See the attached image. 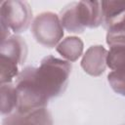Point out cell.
Wrapping results in <instances>:
<instances>
[{"label": "cell", "instance_id": "1", "mask_svg": "<svg viewBox=\"0 0 125 125\" xmlns=\"http://www.w3.org/2000/svg\"><path fill=\"white\" fill-rule=\"evenodd\" d=\"M72 65L69 62L47 56L35 70V80L43 94L50 100L62 95L67 87Z\"/></svg>", "mask_w": 125, "mask_h": 125}, {"label": "cell", "instance_id": "2", "mask_svg": "<svg viewBox=\"0 0 125 125\" xmlns=\"http://www.w3.org/2000/svg\"><path fill=\"white\" fill-rule=\"evenodd\" d=\"M35 66L23 67L16 77L15 85L18 94V108L21 113L46 107L49 99L43 94L35 80Z\"/></svg>", "mask_w": 125, "mask_h": 125}, {"label": "cell", "instance_id": "3", "mask_svg": "<svg viewBox=\"0 0 125 125\" xmlns=\"http://www.w3.org/2000/svg\"><path fill=\"white\" fill-rule=\"evenodd\" d=\"M31 33L37 43L45 48H55L62 41L63 27L60 17L53 12L37 15L31 23Z\"/></svg>", "mask_w": 125, "mask_h": 125}, {"label": "cell", "instance_id": "4", "mask_svg": "<svg viewBox=\"0 0 125 125\" xmlns=\"http://www.w3.org/2000/svg\"><path fill=\"white\" fill-rule=\"evenodd\" d=\"M32 10L29 4L20 0H6L1 3V25L15 34L24 32L32 23Z\"/></svg>", "mask_w": 125, "mask_h": 125}, {"label": "cell", "instance_id": "5", "mask_svg": "<svg viewBox=\"0 0 125 125\" xmlns=\"http://www.w3.org/2000/svg\"><path fill=\"white\" fill-rule=\"evenodd\" d=\"M2 125H54V121L49 109L43 107L29 113H21L16 110L3 116Z\"/></svg>", "mask_w": 125, "mask_h": 125}, {"label": "cell", "instance_id": "6", "mask_svg": "<svg viewBox=\"0 0 125 125\" xmlns=\"http://www.w3.org/2000/svg\"><path fill=\"white\" fill-rule=\"evenodd\" d=\"M107 50L102 45H93L87 49L81 60V67L91 76L102 75L107 64Z\"/></svg>", "mask_w": 125, "mask_h": 125}, {"label": "cell", "instance_id": "7", "mask_svg": "<svg viewBox=\"0 0 125 125\" xmlns=\"http://www.w3.org/2000/svg\"><path fill=\"white\" fill-rule=\"evenodd\" d=\"M0 57L19 66L22 65L27 57V45L23 38L14 34L4 41H1Z\"/></svg>", "mask_w": 125, "mask_h": 125}, {"label": "cell", "instance_id": "8", "mask_svg": "<svg viewBox=\"0 0 125 125\" xmlns=\"http://www.w3.org/2000/svg\"><path fill=\"white\" fill-rule=\"evenodd\" d=\"M78 12L85 28H97L104 23L102 1H79Z\"/></svg>", "mask_w": 125, "mask_h": 125}, {"label": "cell", "instance_id": "9", "mask_svg": "<svg viewBox=\"0 0 125 125\" xmlns=\"http://www.w3.org/2000/svg\"><path fill=\"white\" fill-rule=\"evenodd\" d=\"M104 27L106 29L119 26L125 20V1H102Z\"/></svg>", "mask_w": 125, "mask_h": 125}, {"label": "cell", "instance_id": "10", "mask_svg": "<svg viewBox=\"0 0 125 125\" xmlns=\"http://www.w3.org/2000/svg\"><path fill=\"white\" fill-rule=\"evenodd\" d=\"M60 21L63 27L71 33H83L85 27L82 25L79 12L78 2H71L67 4L60 13Z\"/></svg>", "mask_w": 125, "mask_h": 125}, {"label": "cell", "instance_id": "11", "mask_svg": "<svg viewBox=\"0 0 125 125\" xmlns=\"http://www.w3.org/2000/svg\"><path fill=\"white\" fill-rule=\"evenodd\" d=\"M56 50L65 61L72 62H76L83 55L84 43L77 36H68L58 44Z\"/></svg>", "mask_w": 125, "mask_h": 125}, {"label": "cell", "instance_id": "12", "mask_svg": "<svg viewBox=\"0 0 125 125\" xmlns=\"http://www.w3.org/2000/svg\"><path fill=\"white\" fill-rule=\"evenodd\" d=\"M18 108V94L15 83L1 84V114L6 116Z\"/></svg>", "mask_w": 125, "mask_h": 125}, {"label": "cell", "instance_id": "13", "mask_svg": "<svg viewBox=\"0 0 125 125\" xmlns=\"http://www.w3.org/2000/svg\"><path fill=\"white\" fill-rule=\"evenodd\" d=\"M106 64L111 70L125 67V47H111L107 51Z\"/></svg>", "mask_w": 125, "mask_h": 125}, {"label": "cell", "instance_id": "14", "mask_svg": "<svg viewBox=\"0 0 125 125\" xmlns=\"http://www.w3.org/2000/svg\"><path fill=\"white\" fill-rule=\"evenodd\" d=\"M107 81L115 93L125 97V67L111 70L107 75Z\"/></svg>", "mask_w": 125, "mask_h": 125}, {"label": "cell", "instance_id": "15", "mask_svg": "<svg viewBox=\"0 0 125 125\" xmlns=\"http://www.w3.org/2000/svg\"><path fill=\"white\" fill-rule=\"evenodd\" d=\"M0 80L1 84L11 83L12 80L20 73V66L11 62L10 61L0 57Z\"/></svg>", "mask_w": 125, "mask_h": 125}, {"label": "cell", "instance_id": "16", "mask_svg": "<svg viewBox=\"0 0 125 125\" xmlns=\"http://www.w3.org/2000/svg\"><path fill=\"white\" fill-rule=\"evenodd\" d=\"M106 44L111 47H125V31L118 28L107 29Z\"/></svg>", "mask_w": 125, "mask_h": 125}]
</instances>
